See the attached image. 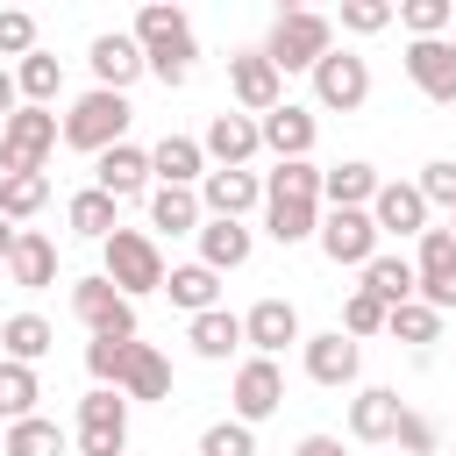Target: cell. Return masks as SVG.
Listing matches in <instances>:
<instances>
[{
	"mask_svg": "<svg viewBox=\"0 0 456 456\" xmlns=\"http://www.w3.org/2000/svg\"><path fill=\"white\" fill-rule=\"evenodd\" d=\"M171 7H185V0H171Z\"/></svg>",
	"mask_w": 456,
	"mask_h": 456,
	"instance_id": "obj_55",
	"label": "cell"
},
{
	"mask_svg": "<svg viewBox=\"0 0 456 456\" xmlns=\"http://www.w3.org/2000/svg\"><path fill=\"white\" fill-rule=\"evenodd\" d=\"M64 221H71V235H86V242H107V235L121 228V200L100 192V185H86V192L64 200Z\"/></svg>",
	"mask_w": 456,
	"mask_h": 456,
	"instance_id": "obj_28",
	"label": "cell"
},
{
	"mask_svg": "<svg viewBox=\"0 0 456 456\" xmlns=\"http://www.w3.org/2000/svg\"><path fill=\"white\" fill-rule=\"evenodd\" d=\"M57 150V114L50 107H14L0 121V171H43Z\"/></svg>",
	"mask_w": 456,
	"mask_h": 456,
	"instance_id": "obj_5",
	"label": "cell"
},
{
	"mask_svg": "<svg viewBox=\"0 0 456 456\" xmlns=\"http://www.w3.org/2000/svg\"><path fill=\"white\" fill-rule=\"evenodd\" d=\"M164 292H171L178 314H207V306H221V271H207V264H171V271H164Z\"/></svg>",
	"mask_w": 456,
	"mask_h": 456,
	"instance_id": "obj_31",
	"label": "cell"
},
{
	"mask_svg": "<svg viewBox=\"0 0 456 456\" xmlns=\"http://www.w3.org/2000/svg\"><path fill=\"white\" fill-rule=\"evenodd\" d=\"M192 192H200V207H207V214H221V221H242L249 207H264V178H256L249 164H214Z\"/></svg>",
	"mask_w": 456,
	"mask_h": 456,
	"instance_id": "obj_13",
	"label": "cell"
},
{
	"mask_svg": "<svg viewBox=\"0 0 456 456\" xmlns=\"http://www.w3.org/2000/svg\"><path fill=\"white\" fill-rule=\"evenodd\" d=\"M185 342H192V356H207V363H228V356L242 349V314H228V306H207V314H192Z\"/></svg>",
	"mask_w": 456,
	"mask_h": 456,
	"instance_id": "obj_27",
	"label": "cell"
},
{
	"mask_svg": "<svg viewBox=\"0 0 456 456\" xmlns=\"http://www.w3.org/2000/svg\"><path fill=\"white\" fill-rule=\"evenodd\" d=\"M0 435H7V420H0Z\"/></svg>",
	"mask_w": 456,
	"mask_h": 456,
	"instance_id": "obj_56",
	"label": "cell"
},
{
	"mask_svg": "<svg viewBox=\"0 0 456 456\" xmlns=\"http://www.w3.org/2000/svg\"><path fill=\"white\" fill-rule=\"evenodd\" d=\"M128 342H135V335H128ZM128 342H114V335H93V342H86V378H93V385H114V378H121V356H128Z\"/></svg>",
	"mask_w": 456,
	"mask_h": 456,
	"instance_id": "obj_46",
	"label": "cell"
},
{
	"mask_svg": "<svg viewBox=\"0 0 456 456\" xmlns=\"http://www.w3.org/2000/svg\"><path fill=\"white\" fill-rule=\"evenodd\" d=\"M7 278H14L21 292L57 285V242H50L43 228H21V235H14V249H7Z\"/></svg>",
	"mask_w": 456,
	"mask_h": 456,
	"instance_id": "obj_24",
	"label": "cell"
},
{
	"mask_svg": "<svg viewBox=\"0 0 456 456\" xmlns=\"http://www.w3.org/2000/svg\"><path fill=\"white\" fill-rule=\"evenodd\" d=\"M385 314H392L385 299H370V292H349V299H342V335H356V342H363V335H385Z\"/></svg>",
	"mask_w": 456,
	"mask_h": 456,
	"instance_id": "obj_43",
	"label": "cell"
},
{
	"mask_svg": "<svg viewBox=\"0 0 456 456\" xmlns=\"http://www.w3.org/2000/svg\"><path fill=\"white\" fill-rule=\"evenodd\" d=\"M14 107H21V93H14V71H7V64H0V121H7V114H14Z\"/></svg>",
	"mask_w": 456,
	"mask_h": 456,
	"instance_id": "obj_50",
	"label": "cell"
},
{
	"mask_svg": "<svg viewBox=\"0 0 456 456\" xmlns=\"http://www.w3.org/2000/svg\"><path fill=\"white\" fill-rule=\"evenodd\" d=\"M449 242H456V214H449Z\"/></svg>",
	"mask_w": 456,
	"mask_h": 456,
	"instance_id": "obj_53",
	"label": "cell"
},
{
	"mask_svg": "<svg viewBox=\"0 0 456 456\" xmlns=\"http://www.w3.org/2000/svg\"><path fill=\"white\" fill-rule=\"evenodd\" d=\"M314 242H321V256H328V264L363 271V264L378 256V221H370V207H328V214H321V228H314Z\"/></svg>",
	"mask_w": 456,
	"mask_h": 456,
	"instance_id": "obj_6",
	"label": "cell"
},
{
	"mask_svg": "<svg viewBox=\"0 0 456 456\" xmlns=\"http://www.w3.org/2000/svg\"><path fill=\"white\" fill-rule=\"evenodd\" d=\"M356 278H363L356 292H370V299H385V306H406V299H413V256H385V249H378Z\"/></svg>",
	"mask_w": 456,
	"mask_h": 456,
	"instance_id": "obj_32",
	"label": "cell"
},
{
	"mask_svg": "<svg viewBox=\"0 0 456 456\" xmlns=\"http://www.w3.org/2000/svg\"><path fill=\"white\" fill-rule=\"evenodd\" d=\"M342 28L349 36H385L392 28V0H342Z\"/></svg>",
	"mask_w": 456,
	"mask_h": 456,
	"instance_id": "obj_48",
	"label": "cell"
},
{
	"mask_svg": "<svg viewBox=\"0 0 456 456\" xmlns=\"http://www.w3.org/2000/svg\"><path fill=\"white\" fill-rule=\"evenodd\" d=\"M192 235H200V264H207V271H242L249 249H256V235H249L242 221H221V214H207Z\"/></svg>",
	"mask_w": 456,
	"mask_h": 456,
	"instance_id": "obj_23",
	"label": "cell"
},
{
	"mask_svg": "<svg viewBox=\"0 0 456 456\" xmlns=\"http://www.w3.org/2000/svg\"><path fill=\"white\" fill-rule=\"evenodd\" d=\"M135 7H150V0H135Z\"/></svg>",
	"mask_w": 456,
	"mask_h": 456,
	"instance_id": "obj_54",
	"label": "cell"
},
{
	"mask_svg": "<svg viewBox=\"0 0 456 456\" xmlns=\"http://www.w3.org/2000/svg\"><path fill=\"white\" fill-rule=\"evenodd\" d=\"M0 456H64V428H57V420H43V413H28V420H7V435H0Z\"/></svg>",
	"mask_w": 456,
	"mask_h": 456,
	"instance_id": "obj_37",
	"label": "cell"
},
{
	"mask_svg": "<svg viewBox=\"0 0 456 456\" xmlns=\"http://www.w3.org/2000/svg\"><path fill=\"white\" fill-rule=\"evenodd\" d=\"M420 200L428 207H442V214H456V157H435V164H420Z\"/></svg>",
	"mask_w": 456,
	"mask_h": 456,
	"instance_id": "obj_45",
	"label": "cell"
},
{
	"mask_svg": "<svg viewBox=\"0 0 456 456\" xmlns=\"http://www.w3.org/2000/svg\"><path fill=\"white\" fill-rule=\"evenodd\" d=\"M299 7H314V0H278V14H299Z\"/></svg>",
	"mask_w": 456,
	"mask_h": 456,
	"instance_id": "obj_52",
	"label": "cell"
},
{
	"mask_svg": "<svg viewBox=\"0 0 456 456\" xmlns=\"http://www.w3.org/2000/svg\"><path fill=\"white\" fill-rule=\"evenodd\" d=\"M228 93H235L242 114H271V107L285 100V71H278L264 50H235V57H228Z\"/></svg>",
	"mask_w": 456,
	"mask_h": 456,
	"instance_id": "obj_12",
	"label": "cell"
},
{
	"mask_svg": "<svg viewBox=\"0 0 456 456\" xmlns=\"http://www.w3.org/2000/svg\"><path fill=\"white\" fill-rule=\"evenodd\" d=\"M128 36L142 43V64H150V78H157V86H185V78H192L200 36H192L185 7H171V0H150V7H135V28H128Z\"/></svg>",
	"mask_w": 456,
	"mask_h": 456,
	"instance_id": "obj_1",
	"label": "cell"
},
{
	"mask_svg": "<svg viewBox=\"0 0 456 456\" xmlns=\"http://www.w3.org/2000/svg\"><path fill=\"white\" fill-rule=\"evenodd\" d=\"M314 100H321L328 114H356V107L370 100V64H363L356 50H328V57L314 64Z\"/></svg>",
	"mask_w": 456,
	"mask_h": 456,
	"instance_id": "obj_9",
	"label": "cell"
},
{
	"mask_svg": "<svg viewBox=\"0 0 456 456\" xmlns=\"http://www.w3.org/2000/svg\"><path fill=\"white\" fill-rule=\"evenodd\" d=\"M28 50H36V14H28V7H0V57L21 64Z\"/></svg>",
	"mask_w": 456,
	"mask_h": 456,
	"instance_id": "obj_47",
	"label": "cell"
},
{
	"mask_svg": "<svg viewBox=\"0 0 456 456\" xmlns=\"http://www.w3.org/2000/svg\"><path fill=\"white\" fill-rule=\"evenodd\" d=\"M100 278L114 285V292H128V299H142V292H164V249H157V235L150 228H114L107 242H100Z\"/></svg>",
	"mask_w": 456,
	"mask_h": 456,
	"instance_id": "obj_3",
	"label": "cell"
},
{
	"mask_svg": "<svg viewBox=\"0 0 456 456\" xmlns=\"http://www.w3.org/2000/svg\"><path fill=\"white\" fill-rule=\"evenodd\" d=\"M14 93H21V107H50V100L64 93V64H57L50 50H28V57L14 64Z\"/></svg>",
	"mask_w": 456,
	"mask_h": 456,
	"instance_id": "obj_34",
	"label": "cell"
},
{
	"mask_svg": "<svg viewBox=\"0 0 456 456\" xmlns=\"http://www.w3.org/2000/svg\"><path fill=\"white\" fill-rule=\"evenodd\" d=\"M200 456H256V428L228 413V420H214V428L200 435Z\"/></svg>",
	"mask_w": 456,
	"mask_h": 456,
	"instance_id": "obj_41",
	"label": "cell"
},
{
	"mask_svg": "<svg viewBox=\"0 0 456 456\" xmlns=\"http://www.w3.org/2000/svg\"><path fill=\"white\" fill-rule=\"evenodd\" d=\"M449 7H456V0H449Z\"/></svg>",
	"mask_w": 456,
	"mask_h": 456,
	"instance_id": "obj_57",
	"label": "cell"
},
{
	"mask_svg": "<svg viewBox=\"0 0 456 456\" xmlns=\"http://www.w3.org/2000/svg\"><path fill=\"white\" fill-rule=\"evenodd\" d=\"M36 399H43V378H36V363H14V356H0V420H28V413H36Z\"/></svg>",
	"mask_w": 456,
	"mask_h": 456,
	"instance_id": "obj_38",
	"label": "cell"
},
{
	"mask_svg": "<svg viewBox=\"0 0 456 456\" xmlns=\"http://www.w3.org/2000/svg\"><path fill=\"white\" fill-rule=\"evenodd\" d=\"M200 150H207V164H249V157L264 150L256 114H214L207 135H200Z\"/></svg>",
	"mask_w": 456,
	"mask_h": 456,
	"instance_id": "obj_22",
	"label": "cell"
},
{
	"mask_svg": "<svg viewBox=\"0 0 456 456\" xmlns=\"http://www.w3.org/2000/svg\"><path fill=\"white\" fill-rule=\"evenodd\" d=\"M370 192H378V164H363V157H342V164L321 171V200L328 207H370Z\"/></svg>",
	"mask_w": 456,
	"mask_h": 456,
	"instance_id": "obj_29",
	"label": "cell"
},
{
	"mask_svg": "<svg viewBox=\"0 0 456 456\" xmlns=\"http://www.w3.org/2000/svg\"><path fill=\"white\" fill-rule=\"evenodd\" d=\"M114 392L135 406H157V399H171V356L157 349V342H128V356H121V378H114Z\"/></svg>",
	"mask_w": 456,
	"mask_h": 456,
	"instance_id": "obj_17",
	"label": "cell"
},
{
	"mask_svg": "<svg viewBox=\"0 0 456 456\" xmlns=\"http://www.w3.org/2000/svg\"><path fill=\"white\" fill-rule=\"evenodd\" d=\"M406 78H413L435 107H456V43H449V36H413V43H406Z\"/></svg>",
	"mask_w": 456,
	"mask_h": 456,
	"instance_id": "obj_15",
	"label": "cell"
},
{
	"mask_svg": "<svg viewBox=\"0 0 456 456\" xmlns=\"http://www.w3.org/2000/svg\"><path fill=\"white\" fill-rule=\"evenodd\" d=\"M128 449V399L114 385H93L78 399V456H121Z\"/></svg>",
	"mask_w": 456,
	"mask_h": 456,
	"instance_id": "obj_7",
	"label": "cell"
},
{
	"mask_svg": "<svg viewBox=\"0 0 456 456\" xmlns=\"http://www.w3.org/2000/svg\"><path fill=\"white\" fill-rule=\"evenodd\" d=\"M428 200H420V185H399V178H378V192H370V221H378V235H420L428 228Z\"/></svg>",
	"mask_w": 456,
	"mask_h": 456,
	"instance_id": "obj_19",
	"label": "cell"
},
{
	"mask_svg": "<svg viewBox=\"0 0 456 456\" xmlns=\"http://www.w3.org/2000/svg\"><path fill=\"white\" fill-rule=\"evenodd\" d=\"M264 200H321V164L314 157H278V171L264 178Z\"/></svg>",
	"mask_w": 456,
	"mask_h": 456,
	"instance_id": "obj_40",
	"label": "cell"
},
{
	"mask_svg": "<svg viewBox=\"0 0 456 456\" xmlns=\"http://www.w3.org/2000/svg\"><path fill=\"white\" fill-rule=\"evenodd\" d=\"M385 335L406 342V349H428V342H442V314H435L428 299H406V306L385 314Z\"/></svg>",
	"mask_w": 456,
	"mask_h": 456,
	"instance_id": "obj_39",
	"label": "cell"
},
{
	"mask_svg": "<svg viewBox=\"0 0 456 456\" xmlns=\"http://www.w3.org/2000/svg\"><path fill=\"white\" fill-rule=\"evenodd\" d=\"M14 235H21V228H14L7 214H0V264H7V249H14Z\"/></svg>",
	"mask_w": 456,
	"mask_h": 456,
	"instance_id": "obj_51",
	"label": "cell"
},
{
	"mask_svg": "<svg viewBox=\"0 0 456 456\" xmlns=\"http://www.w3.org/2000/svg\"><path fill=\"white\" fill-rule=\"evenodd\" d=\"M392 442H399V456H435V449H442V428H435L428 413H413V406H406V413H399V428H392Z\"/></svg>",
	"mask_w": 456,
	"mask_h": 456,
	"instance_id": "obj_44",
	"label": "cell"
},
{
	"mask_svg": "<svg viewBox=\"0 0 456 456\" xmlns=\"http://www.w3.org/2000/svg\"><path fill=\"white\" fill-rule=\"evenodd\" d=\"M93 185H100V192H114V200L150 192V150H135V142L100 150V157H93Z\"/></svg>",
	"mask_w": 456,
	"mask_h": 456,
	"instance_id": "obj_21",
	"label": "cell"
},
{
	"mask_svg": "<svg viewBox=\"0 0 456 456\" xmlns=\"http://www.w3.org/2000/svg\"><path fill=\"white\" fill-rule=\"evenodd\" d=\"M150 178L157 185H200L207 178V150L192 135H164V142H150Z\"/></svg>",
	"mask_w": 456,
	"mask_h": 456,
	"instance_id": "obj_26",
	"label": "cell"
},
{
	"mask_svg": "<svg viewBox=\"0 0 456 456\" xmlns=\"http://www.w3.org/2000/svg\"><path fill=\"white\" fill-rule=\"evenodd\" d=\"M50 342H57V328L43 314H7L0 321V356H14V363H43Z\"/></svg>",
	"mask_w": 456,
	"mask_h": 456,
	"instance_id": "obj_33",
	"label": "cell"
},
{
	"mask_svg": "<svg viewBox=\"0 0 456 456\" xmlns=\"http://www.w3.org/2000/svg\"><path fill=\"white\" fill-rule=\"evenodd\" d=\"M285 406V370H278V356H242L235 363V420H271Z\"/></svg>",
	"mask_w": 456,
	"mask_h": 456,
	"instance_id": "obj_14",
	"label": "cell"
},
{
	"mask_svg": "<svg viewBox=\"0 0 456 456\" xmlns=\"http://www.w3.org/2000/svg\"><path fill=\"white\" fill-rule=\"evenodd\" d=\"M71 314H78L86 335H114V342L135 335V299L114 292L107 278H71Z\"/></svg>",
	"mask_w": 456,
	"mask_h": 456,
	"instance_id": "obj_8",
	"label": "cell"
},
{
	"mask_svg": "<svg viewBox=\"0 0 456 456\" xmlns=\"http://www.w3.org/2000/svg\"><path fill=\"white\" fill-rule=\"evenodd\" d=\"M256 135H264V150H271V157H314V135H321V121H314V107H292V100H278L271 114H256Z\"/></svg>",
	"mask_w": 456,
	"mask_h": 456,
	"instance_id": "obj_18",
	"label": "cell"
},
{
	"mask_svg": "<svg viewBox=\"0 0 456 456\" xmlns=\"http://www.w3.org/2000/svg\"><path fill=\"white\" fill-rule=\"evenodd\" d=\"M328 50H335V21H328L321 7L278 14V21H271V36H264V57H271L278 71H314Z\"/></svg>",
	"mask_w": 456,
	"mask_h": 456,
	"instance_id": "obj_4",
	"label": "cell"
},
{
	"mask_svg": "<svg viewBox=\"0 0 456 456\" xmlns=\"http://www.w3.org/2000/svg\"><path fill=\"white\" fill-rule=\"evenodd\" d=\"M399 413H406V399H399L392 385H363V392L349 399V435H356V442H392Z\"/></svg>",
	"mask_w": 456,
	"mask_h": 456,
	"instance_id": "obj_25",
	"label": "cell"
},
{
	"mask_svg": "<svg viewBox=\"0 0 456 456\" xmlns=\"http://www.w3.org/2000/svg\"><path fill=\"white\" fill-rule=\"evenodd\" d=\"M50 207V178L43 171H0V214L21 228V221H36Z\"/></svg>",
	"mask_w": 456,
	"mask_h": 456,
	"instance_id": "obj_35",
	"label": "cell"
},
{
	"mask_svg": "<svg viewBox=\"0 0 456 456\" xmlns=\"http://www.w3.org/2000/svg\"><path fill=\"white\" fill-rule=\"evenodd\" d=\"M128 121H135L128 93H107V86H93V93H78V100H71V114L57 121V142H71V150L100 157V150L128 142Z\"/></svg>",
	"mask_w": 456,
	"mask_h": 456,
	"instance_id": "obj_2",
	"label": "cell"
},
{
	"mask_svg": "<svg viewBox=\"0 0 456 456\" xmlns=\"http://www.w3.org/2000/svg\"><path fill=\"white\" fill-rule=\"evenodd\" d=\"M242 342H249L256 356H285V349L299 342V306H292V299H256V306L242 314Z\"/></svg>",
	"mask_w": 456,
	"mask_h": 456,
	"instance_id": "obj_20",
	"label": "cell"
},
{
	"mask_svg": "<svg viewBox=\"0 0 456 456\" xmlns=\"http://www.w3.org/2000/svg\"><path fill=\"white\" fill-rule=\"evenodd\" d=\"M264 228H271V242L292 249L321 228V200H264Z\"/></svg>",
	"mask_w": 456,
	"mask_h": 456,
	"instance_id": "obj_36",
	"label": "cell"
},
{
	"mask_svg": "<svg viewBox=\"0 0 456 456\" xmlns=\"http://www.w3.org/2000/svg\"><path fill=\"white\" fill-rule=\"evenodd\" d=\"M299 356H306V378L328 385V392L356 385V370H363V342L342 335V328H328V335H299Z\"/></svg>",
	"mask_w": 456,
	"mask_h": 456,
	"instance_id": "obj_11",
	"label": "cell"
},
{
	"mask_svg": "<svg viewBox=\"0 0 456 456\" xmlns=\"http://www.w3.org/2000/svg\"><path fill=\"white\" fill-rule=\"evenodd\" d=\"M86 64H93V86H107V93H128V86L150 71V64H142V43H135L128 28H107V36H93Z\"/></svg>",
	"mask_w": 456,
	"mask_h": 456,
	"instance_id": "obj_16",
	"label": "cell"
},
{
	"mask_svg": "<svg viewBox=\"0 0 456 456\" xmlns=\"http://www.w3.org/2000/svg\"><path fill=\"white\" fill-rule=\"evenodd\" d=\"M200 221H207V207H200L192 185H157V192H150V228H157V235H192Z\"/></svg>",
	"mask_w": 456,
	"mask_h": 456,
	"instance_id": "obj_30",
	"label": "cell"
},
{
	"mask_svg": "<svg viewBox=\"0 0 456 456\" xmlns=\"http://www.w3.org/2000/svg\"><path fill=\"white\" fill-rule=\"evenodd\" d=\"M413 299H428L435 314L456 306V242L449 228H420V256H413Z\"/></svg>",
	"mask_w": 456,
	"mask_h": 456,
	"instance_id": "obj_10",
	"label": "cell"
},
{
	"mask_svg": "<svg viewBox=\"0 0 456 456\" xmlns=\"http://www.w3.org/2000/svg\"><path fill=\"white\" fill-rule=\"evenodd\" d=\"M292 456H342V442H335V435H299Z\"/></svg>",
	"mask_w": 456,
	"mask_h": 456,
	"instance_id": "obj_49",
	"label": "cell"
},
{
	"mask_svg": "<svg viewBox=\"0 0 456 456\" xmlns=\"http://www.w3.org/2000/svg\"><path fill=\"white\" fill-rule=\"evenodd\" d=\"M392 21H406L413 36H442L456 21V7L449 0H392Z\"/></svg>",
	"mask_w": 456,
	"mask_h": 456,
	"instance_id": "obj_42",
	"label": "cell"
}]
</instances>
